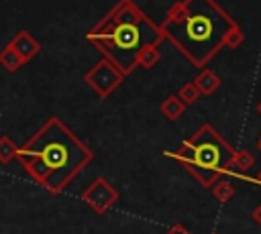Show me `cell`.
<instances>
[{
  "label": "cell",
  "mask_w": 261,
  "mask_h": 234,
  "mask_svg": "<svg viewBox=\"0 0 261 234\" xmlns=\"http://www.w3.org/2000/svg\"><path fill=\"white\" fill-rule=\"evenodd\" d=\"M35 183L49 193H61L92 161L94 151L57 116H51L14 157Z\"/></svg>",
  "instance_id": "obj_1"
},
{
  "label": "cell",
  "mask_w": 261,
  "mask_h": 234,
  "mask_svg": "<svg viewBox=\"0 0 261 234\" xmlns=\"http://www.w3.org/2000/svg\"><path fill=\"white\" fill-rule=\"evenodd\" d=\"M245 43V33L241 31V26L237 24L226 37H224V43H222V47H228V49H239L241 45Z\"/></svg>",
  "instance_id": "obj_16"
},
{
  "label": "cell",
  "mask_w": 261,
  "mask_h": 234,
  "mask_svg": "<svg viewBox=\"0 0 261 234\" xmlns=\"http://www.w3.org/2000/svg\"><path fill=\"white\" fill-rule=\"evenodd\" d=\"M124 73L108 59H100L98 63H94L86 73H84V81L86 85H90V90L94 94H98L100 98H108L122 81H124Z\"/></svg>",
  "instance_id": "obj_5"
},
{
  "label": "cell",
  "mask_w": 261,
  "mask_h": 234,
  "mask_svg": "<svg viewBox=\"0 0 261 234\" xmlns=\"http://www.w3.org/2000/svg\"><path fill=\"white\" fill-rule=\"evenodd\" d=\"M165 234H192L190 230H188V226H184L181 222H175L173 226H169L167 228V232Z\"/></svg>",
  "instance_id": "obj_17"
},
{
  "label": "cell",
  "mask_w": 261,
  "mask_h": 234,
  "mask_svg": "<svg viewBox=\"0 0 261 234\" xmlns=\"http://www.w3.org/2000/svg\"><path fill=\"white\" fill-rule=\"evenodd\" d=\"M232 153L234 149L212 124H202L175 151H163V157L177 161L202 187H212L216 179L228 177Z\"/></svg>",
  "instance_id": "obj_4"
},
{
  "label": "cell",
  "mask_w": 261,
  "mask_h": 234,
  "mask_svg": "<svg viewBox=\"0 0 261 234\" xmlns=\"http://www.w3.org/2000/svg\"><path fill=\"white\" fill-rule=\"evenodd\" d=\"M159 110H161V114L167 118V120H177V118H181V114L186 112V106L177 100V96L175 94H171V96H167L161 104H159Z\"/></svg>",
  "instance_id": "obj_10"
},
{
  "label": "cell",
  "mask_w": 261,
  "mask_h": 234,
  "mask_svg": "<svg viewBox=\"0 0 261 234\" xmlns=\"http://www.w3.org/2000/svg\"><path fill=\"white\" fill-rule=\"evenodd\" d=\"M0 65H2L8 73H14V71H18V69L24 65V61L20 59V55H18L10 45H6V47L0 51Z\"/></svg>",
  "instance_id": "obj_12"
},
{
  "label": "cell",
  "mask_w": 261,
  "mask_h": 234,
  "mask_svg": "<svg viewBox=\"0 0 261 234\" xmlns=\"http://www.w3.org/2000/svg\"><path fill=\"white\" fill-rule=\"evenodd\" d=\"M234 26L237 20L216 0H177L165 12L159 31L192 65L206 67Z\"/></svg>",
  "instance_id": "obj_2"
},
{
  "label": "cell",
  "mask_w": 261,
  "mask_h": 234,
  "mask_svg": "<svg viewBox=\"0 0 261 234\" xmlns=\"http://www.w3.org/2000/svg\"><path fill=\"white\" fill-rule=\"evenodd\" d=\"M120 193L118 189L104 177H96L84 191H82V201L88 203L96 214H106L116 201H118Z\"/></svg>",
  "instance_id": "obj_6"
},
{
  "label": "cell",
  "mask_w": 261,
  "mask_h": 234,
  "mask_svg": "<svg viewBox=\"0 0 261 234\" xmlns=\"http://www.w3.org/2000/svg\"><path fill=\"white\" fill-rule=\"evenodd\" d=\"M212 234H218V232H212Z\"/></svg>",
  "instance_id": "obj_22"
},
{
  "label": "cell",
  "mask_w": 261,
  "mask_h": 234,
  "mask_svg": "<svg viewBox=\"0 0 261 234\" xmlns=\"http://www.w3.org/2000/svg\"><path fill=\"white\" fill-rule=\"evenodd\" d=\"M194 81V85L198 87V92H200V96H212L218 87H220V75L216 73V71H212V69H206V67H202V71L192 79Z\"/></svg>",
  "instance_id": "obj_9"
},
{
  "label": "cell",
  "mask_w": 261,
  "mask_h": 234,
  "mask_svg": "<svg viewBox=\"0 0 261 234\" xmlns=\"http://www.w3.org/2000/svg\"><path fill=\"white\" fill-rule=\"evenodd\" d=\"M241 179H247V181H251V183H255V185H261V169H259V173L255 175V177H241Z\"/></svg>",
  "instance_id": "obj_19"
},
{
  "label": "cell",
  "mask_w": 261,
  "mask_h": 234,
  "mask_svg": "<svg viewBox=\"0 0 261 234\" xmlns=\"http://www.w3.org/2000/svg\"><path fill=\"white\" fill-rule=\"evenodd\" d=\"M257 149L261 151V136H259V140H257Z\"/></svg>",
  "instance_id": "obj_20"
},
{
  "label": "cell",
  "mask_w": 261,
  "mask_h": 234,
  "mask_svg": "<svg viewBox=\"0 0 261 234\" xmlns=\"http://www.w3.org/2000/svg\"><path fill=\"white\" fill-rule=\"evenodd\" d=\"M16 149H18V144L14 142V138H10L8 134H2L0 136V163L8 165L10 161H14Z\"/></svg>",
  "instance_id": "obj_14"
},
{
  "label": "cell",
  "mask_w": 261,
  "mask_h": 234,
  "mask_svg": "<svg viewBox=\"0 0 261 234\" xmlns=\"http://www.w3.org/2000/svg\"><path fill=\"white\" fill-rule=\"evenodd\" d=\"M161 59V51H159V45H149L145 47L141 53H139V59H137V67H143V69H151L159 63Z\"/></svg>",
  "instance_id": "obj_13"
},
{
  "label": "cell",
  "mask_w": 261,
  "mask_h": 234,
  "mask_svg": "<svg viewBox=\"0 0 261 234\" xmlns=\"http://www.w3.org/2000/svg\"><path fill=\"white\" fill-rule=\"evenodd\" d=\"M8 45L20 55V59H22L24 63H29L31 59H35V57L41 53V43H39L29 31H18V33L12 37V41H10Z\"/></svg>",
  "instance_id": "obj_7"
},
{
  "label": "cell",
  "mask_w": 261,
  "mask_h": 234,
  "mask_svg": "<svg viewBox=\"0 0 261 234\" xmlns=\"http://www.w3.org/2000/svg\"><path fill=\"white\" fill-rule=\"evenodd\" d=\"M251 216H253V222L261 226V203H259V206L253 210V214H251Z\"/></svg>",
  "instance_id": "obj_18"
},
{
  "label": "cell",
  "mask_w": 261,
  "mask_h": 234,
  "mask_svg": "<svg viewBox=\"0 0 261 234\" xmlns=\"http://www.w3.org/2000/svg\"><path fill=\"white\" fill-rule=\"evenodd\" d=\"M257 112H259V114H261V102H259V104H257Z\"/></svg>",
  "instance_id": "obj_21"
},
{
  "label": "cell",
  "mask_w": 261,
  "mask_h": 234,
  "mask_svg": "<svg viewBox=\"0 0 261 234\" xmlns=\"http://www.w3.org/2000/svg\"><path fill=\"white\" fill-rule=\"evenodd\" d=\"M86 41L112 61L124 75L137 69L139 53L149 45H159L163 35L135 0H118L88 33Z\"/></svg>",
  "instance_id": "obj_3"
},
{
  "label": "cell",
  "mask_w": 261,
  "mask_h": 234,
  "mask_svg": "<svg viewBox=\"0 0 261 234\" xmlns=\"http://www.w3.org/2000/svg\"><path fill=\"white\" fill-rule=\"evenodd\" d=\"M255 165V157L249 153V151H239L234 149L232 153V159L228 163V177H245L247 171Z\"/></svg>",
  "instance_id": "obj_8"
},
{
  "label": "cell",
  "mask_w": 261,
  "mask_h": 234,
  "mask_svg": "<svg viewBox=\"0 0 261 234\" xmlns=\"http://www.w3.org/2000/svg\"><path fill=\"white\" fill-rule=\"evenodd\" d=\"M175 96H177V100H179L186 108H188V106H192V104H196V102L200 100V92H198V87L194 85V81L184 83Z\"/></svg>",
  "instance_id": "obj_15"
},
{
  "label": "cell",
  "mask_w": 261,
  "mask_h": 234,
  "mask_svg": "<svg viewBox=\"0 0 261 234\" xmlns=\"http://www.w3.org/2000/svg\"><path fill=\"white\" fill-rule=\"evenodd\" d=\"M210 189H212L214 199H218L220 203H226V201L232 199V195H234V185H232L230 177H220V179H216Z\"/></svg>",
  "instance_id": "obj_11"
}]
</instances>
